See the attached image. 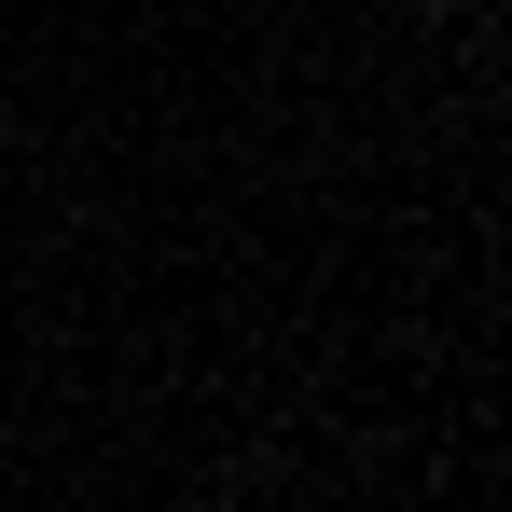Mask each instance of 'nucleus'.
Listing matches in <instances>:
<instances>
[{
    "label": "nucleus",
    "mask_w": 512,
    "mask_h": 512,
    "mask_svg": "<svg viewBox=\"0 0 512 512\" xmlns=\"http://www.w3.org/2000/svg\"><path fill=\"white\" fill-rule=\"evenodd\" d=\"M416 14H471V0H416Z\"/></svg>",
    "instance_id": "1"
}]
</instances>
